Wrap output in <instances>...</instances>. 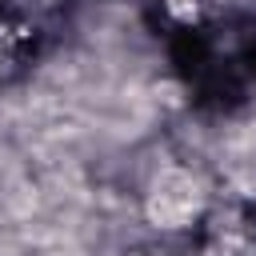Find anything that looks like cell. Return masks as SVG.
Returning a JSON list of instances; mask_svg holds the SVG:
<instances>
[{"label":"cell","instance_id":"1","mask_svg":"<svg viewBox=\"0 0 256 256\" xmlns=\"http://www.w3.org/2000/svg\"><path fill=\"white\" fill-rule=\"evenodd\" d=\"M200 204H204V192H200L196 176L184 168H168L164 176H156V184L148 192V220L156 228H184L196 220Z\"/></svg>","mask_w":256,"mask_h":256}]
</instances>
